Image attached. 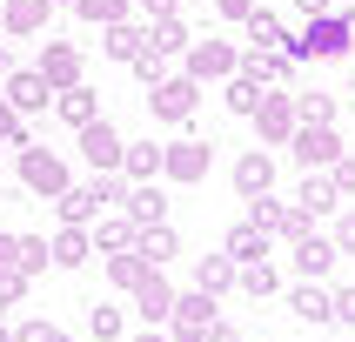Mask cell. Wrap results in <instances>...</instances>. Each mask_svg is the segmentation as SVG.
<instances>
[{"label":"cell","mask_w":355,"mask_h":342,"mask_svg":"<svg viewBox=\"0 0 355 342\" xmlns=\"http://www.w3.org/2000/svg\"><path fill=\"white\" fill-rule=\"evenodd\" d=\"M195 289H201V296H228V289H235V262H228V255H221V248H215V255H195Z\"/></svg>","instance_id":"obj_25"},{"label":"cell","mask_w":355,"mask_h":342,"mask_svg":"<svg viewBox=\"0 0 355 342\" xmlns=\"http://www.w3.org/2000/svg\"><path fill=\"white\" fill-rule=\"evenodd\" d=\"M135 14L141 20H161V14H175V0H135Z\"/></svg>","instance_id":"obj_43"},{"label":"cell","mask_w":355,"mask_h":342,"mask_svg":"<svg viewBox=\"0 0 355 342\" xmlns=\"http://www.w3.org/2000/svg\"><path fill=\"white\" fill-rule=\"evenodd\" d=\"M14 74V47H7V40H0V80Z\"/></svg>","instance_id":"obj_47"},{"label":"cell","mask_w":355,"mask_h":342,"mask_svg":"<svg viewBox=\"0 0 355 342\" xmlns=\"http://www.w3.org/2000/svg\"><path fill=\"white\" fill-rule=\"evenodd\" d=\"M349 47H355V14H349V0L329 7V14H309L302 34L282 40V54H288V60H342Z\"/></svg>","instance_id":"obj_1"},{"label":"cell","mask_w":355,"mask_h":342,"mask_svg":"<svg viewBox=\"0 0 355 342\" xmlns=\"http://www.w3.org/2000/svg\"><path fill=\"white\" fill-rule=\"evenodd\" d=\"M128 342H168V336H155V329H141V336H128Z\"/></svg>","instance_id":"obj_49"},{"label":"cell","mask_w":355,"mask_h":342,"mask_svg":"<svg viewBox=\"0 0 355 342\" xmlns=\"http://www.w3.org/2000/svg\"><path fill=\"white\" fill-rule=\"evenodd\" d=\"M148 47V20H114V27H101V54L107 60H135Z\"/></svg>","instance_id":"obj_20"},{"label":"cell","mask_w":355,"mask_h":342,"mask_svg":"<svg viewBox=\"0 0 355 342\" xmlns=\"http://www.w3.org/2000/svg\"><path fill=\"white\" fill-rule=\"evenodd\" d=\"M288 201H295L309 221H322V215H336V208H342V195L329 188V175H302V188H295Z\"/></svg>","instance_id":"obj_21"},{"label":"cell","mask_w":355,"mask_h":342,"mask_svg":"<svg viewBox=\"0 0 355 342\" xmlns=\"http://www.w3.org/2000/svg\"><path fill=\"white\" fill-rule=\"evenodd\" d=\"M0 108H7V101H0Z\"/></svg>","instance_id":"obj_52"},{"label":"cell","mask_w":355,"mask_h":342,"mask_svg":"<svg viewBox=\"0 0 355 342\" xmlns=\"http://www.w3.org/2000/svg\"><path fill=\"white\" fill-rule=\"evenodd\" d=\"M295 121H336V94H295Z\"/></svg>","instance_id":"obj_38"},{"label":"cell","mask_w":355,"mask_h":342,"mask_svg":"<svg viewBox=\"0 0 355 342\" xmlns=\"http://www.w3.org/2000/svg\"><path fill=\"white\" fill-rule=\"evenodd\" d=\"M288 309H295V322L322 329V322H329V282H295V289H288Z\"/></svg>","instance_id":"obj_24"},{"label":"cell","mask_w":355,"mask_h":342,"mask_svg":"<svg viewBox=\"0 0 355 342\" xmlns=\"http://www.w3.org/2000/svg\"><path fill=\"white\" fill-rule=\"evenodd\" d=\"M14 262H20V275H40L47 268V235H14Z\"/></svg>","instance_id":"obj_35"},{"label":"cell","mask_w":355,"mask_h":342,"mask_svg":"<svg viewBox=\"0 0 355 342\" xmlns=\"http://www.w3.org/2000/svg\"><path fill=\"white\" fill-rule=\"evenodd\" d=\"M47 108H54V114L67 121V128H87V121L101 114V94H94V87H87V80H74V87H60V94L47 101Z\"/></svg>","instance_id":"obj_19"},{"label":"cell","mask_w":355,"mask_h":342,"mask_svg":"<svg viewBox=\"0 0 355 342\" xmlns=\"http://www.w3.org/2000/svg\"><path fill=\"white\" fill-rule=\"evenodd\" d=\"M288 255H295V275L302 282H322V275H329V268H336V241H329V235H315V228H309V235H302V241H288Z\"/></svg>","instance_id":"obj_16"},{"label":"cell","mask_w":355,"mask_h":342,"mask_svg":"<svg viewBox=\"0 0 355 342\" xmlns=\"http://www.w3.org/2000/svg\"><path fill=\"white\" fill-rule=\"evenodd\" d=\"M302 60H288L282 47H241V74H255L261 87H288Z\"/></svg>","instance_id":"obj_14"},{"label":"cell","mask_w":355,"mask_h":342,"mask_svg":"<svg viewBox=\"0 0 355 342\" xmlns=\"http://www.w3.org/2000/svg\"><path fill=\"white\" fill-rule=\"evenodd\" d=\"M87 336L94 342H128V316H121L114 302H94L87 309Z\"/></svg>","instance_id":"obj_32"},{"label":"cell","mask_w":355,"mask_h":342,"mask_svg":"<svg viewBox=\"0 0 355 342\" xmlns=\"http://www.w3.org/2000/svg\"><path fill=\"white\" fill-rule=\"evenodd\" d=\"M74 14L87 20V27H114V20H128L135 7H128V0H74Z\"/></svg>","instance_id":"obj_34"},{"label":"cell","mask_w":355,"mask_h":342,"mask_svg":"<svg viewBox=\"0 0 355 342\" xmlns=\"http://www.w3.org/2000/svg\"><path fill=\"white\" fill-rule=\"evenodd\" d=\"M248 121L261 128V148H282V141L302 128V121H295V94H288V87H261V101H255Z\"/></svg>","instance_id":"obj_8"},{"label":"cell","mask_w":355,"mask_h":342,"mask_svg":"<svg viewBox=\"0 0 355 342\" xmlns=\"http://www.w3.org/2000/svg\"><path fill=\"white\" fill-rule=\"evenodd\" d=\"M208 342H241V329H235V322H215V329H208Z\"/></svg>","instance_id":"obj_45"},{"label":"cell","mask_w":355,"mask_h":342,"mask_svg":"<svg viewBox=\"0 0 355 342\" xmlns=\"http://www.w3.org/2000/svg\"><path fill=\"white\" fill-rule=\"evenodd\" d=\"M329 241H336V255H355V208L336 215V235H329Z\"/></svg>","instance_id":"obj_42"},{"label":"cell","mask_w":355,"mask_h":342,"mask_svg":"<svg viewBox=\"0 0 355 342\" xmlns=\"http://www.w3.org/2000/svg\"><path fill=\"white\" fill-rule=\"evenodd\" d=\"M0 101H7L14 114H40V108L54 101V87L40 80V67H14V74L0 80Z\"/></svg>","instance_id":"obj_10"},{"label":"cell","mask_w":355,"mask_h":342,"mask_svg":"<svg viewBox=\"0 0 355 342\" xmlns=\"http://www.w3.org/2000/svg\"><path fill=\"white\" fill-rule=\"evenodd\" d=\"M208 161H215V148L201 135H181L161 148V181H181V188H195V181H208Z\"/></svg>","instance_id":"obj_4"},{"label":"cell","mask_w":355,"mask_h":342,"mask_svg":"<svg viewBox=\"0 0 355 342\" xmlns=\"http://www.w3.org/2000/svg\"><path fill=\"white\" fill-rule=\"evenodd\" d=\"M195 108H201V80H195V74H168V80H155V87H148V114L168 121V128L195 121Z\"/></svg>","instance_id":"obj_2"},{"label":"cell","mask_w":355,"mask_h":342,"mask_svg":"<svg viewBox=\"0 0 355 342\" xmlns=\"http://www.w3.org/2000/svg\"><path fill=\"white\" fill-rule=\"evenodd\" d=\"M235 289H241V296H275V289H282V275H275V262H268V255H261V262H241V268H235Z\"/></svg>","instance_id":"obj_30"},{"label":"cell","mask_w":355,"mask_h":342,"mask_svg":"<svg viewBox=\"0 0 355 342\" xmlns=\"http://www.w3.org/2000/svg\"><path fill=\"white\" fill-rule=\"evenodd\" d=\"M47 20H54V0H0V34H14V40L47 34Z\"/></svg>","instance_id":"obj_11"},{"label":"cell","mask_w":355,"mask_h":342,"mask_svg":"<svg viewBox=\"0 0 355 342\" xmlns=\"http://www.w3.org/2000/svg\"><path fill=\"white\" fill-rule=\"evenodd\" d=\"M148 268H155V262H141L135 248H121V255H107V282H114L121 296H128V289H135V282L148 275Z\"/></svg>","instance_id":"obj_33"},{"label":"cell","mask_w":355,"mask_h":342,"mask_svg":"<svg viewBox=\"0 0 355 342\" xmlns=\"http://www.w3.org/2000/svg\"><path fill=\"white\" fill-rule=\"evenodd\" d=\"M235 67H241L235 40H188V54H181V74H195L201 87H208V80H228Z\"/></svg>","instance_id":"obj_6"},{"label":"cell","mask_w":355,"mask_h":342,"mask_svg":"<svg viewBox=\"0 0 355 342\" xmlns=\"http://www.w3.org/2000/svg\"><path fill=\"white\" fill-rule=\"evenodd\" d=\"M221 255L235 262V268H241V262H261V255H268V235H261L255 221H235V228L221 235Z\"/></svg>","instance_id":"obj_23"},{"label":"cell","mask_w":355,"mask_h":342,"mask_svg":"<svg viewBox=\"0 0 355 342\" xmlns=\"http://www.w3.org/2000/svg\"><path fill=\"white\" fill-rule=\"evenodd\" d=\"M54 7H74V0H54Z\"/></svg>","instance_id":"obj_51"},{"label":"cell","mask_w":355,"mask_h":342,"mask_svg":"<svg viewBox=\"0 0 355 342\" xmlns=\"http://www.w3.org/2000/svg\"><path fill=\"white\" fill-rule=\"evenodd\" d=\"M14 342H60V329L47 316H27V322H14Z\"/></svg>","instance_id":"obj_40"},{"label":"cell","mask_w":355,"mask_h":342,"mask_svg":"<svg viewBox=\"0 0 355 342\" xmlns=\"http://www.w3.org/2000/svg\"><path fill=\"white\" fill-rule=\"evenodd\" d=\"M128 296H135V316L155 329V322H168V309H175V282L161 275V268H148V275H141Z\"/></svg>","instance_id":"obj_13"},{"label":"cell","mask_w":355,"mask_h":342,"mask_svg":"<svg viewBox=\"0 0 355 342\" xmlns=\"http://www.w3.org/2000/svg\"><path fill=\"white\" fill-rule=\"evenodd\" d=\"M221 322L215 296H175V309H168V342H208V329Z\"/></svg>","instance_id":"obj_5"},{"label":"cell","mask_w":355,"mask_h":342,"mask_svg":"<svg viewBox=\"0 0 355 342\" xmlns=\"http://www.w3.org/2000/svg\"><path fill=\"white\" fill-rule=\"evenodd\" d=\"M322 175H329V188H336V195H342V201H349V195H355V155H349V148H342V155H336V161H329V168H322Z\"/></svg>","instance_id":"obj_36"},{"label":"cell","mask_w":355,"mask_h":342,"mask_svg":"<svg viewBox=\"0 0 355 342\" xmlns=\"http://www.w3.org/2000/svg\"><path fill=\"white\" fill-rule=\"evenodd\" d=\"M34 67H40V80L60 94V87H74V80H80V47H74V40H40V60H34Z\"/></svg>","instance_id":"obj_12"},{"label":"cell","mask_w":355,"mask_h":342,"mask_svg":"<svg viewBox=\"0 0 355 342\" xmlns=\"http://www.w3.org/2000/svg\"><path fill=\"white\" fill-rule=\"evenodd\" d=\"M282 148L302 161V175H322V168L342 155V135H336V121H302V128L282 141Z\"/></svg>","instance_id":"obj_3"},{"label":"cell","mask_w":355,"mask_h":342,"mask_svg":"<svg viewBox=\"0 0 355 342\" xmlns=\"http://www.w3.org/2000/svg\"><path fill=\"white\" fill-rule=\"evenodd\" d=\"M60 342H67V336H60Z\"/></svg>","instance_id":"obj_53"},{"label":"cell","mask_w":355,"mask_h":342,"mask_svg":"<svg viewBox=\"0 0 355 342\" xmlns=\"http://www.w3.org/2000/svg\"><path fill=\"white\" fill-rule=\"evenodd\" d=\"M20 181H27V195H47V201H54V195H60V188H67L74 175H67V161H60L54 148L27 141V148H20Z\"/></svg>","instance_id":"obj_7"},{"label":"cell","mask_w":355,"mask_h":342,"mask_svg":"<svg viewBox=\"0 0 355 342\" xmlns=\"http://www.w3.org/2000/svg\"><path fill=\"white\" fill-rule=\"evenodd\" d=\"M248 7H255V0H215V14H221V20H241Z\"/></svg>","instance_id":"obj_44"},{"label":"cell","mask_w":355,"mask_h":342,"mask_svg":"<svg viewBox=\"0 0 355 342\" xmlns=\"http://www.w3.org/2000/svg\"><path fill=\"white\" fill-rule=\"evenodd\" d=\"M329 7H342V0H302V14H329Z\"/></svg>","instance_id":"obj_48"},{"label":"cell","mask_w":355,"mask_h":342,"mask_svg":"<svg viewBox=\"0 0 355 342\" xmlns=\"http://www.w3.org/2000/svg\"><path fill=\"white\" fill-rule=\"evenodd\" d=\"M0 268H20L14 262V235H0Z\"/></svg>","instance_id":"obj_46"},{"label":"cell","mask_w":355,"mask_h":342,"mask_svg":"<svg viewBox=\"0 0 355 342\" xmlns=\"http://www.w3.org/2000/svg\"><path fill=\"white\" fill-rule=\"evenodd\" d=\"M235 27H241V40H248V47H282V40H288V27H282V14H268L261 0H255V7H248L241 20H235Z\"/></svg>","instance_id":"obj_22"},{"label":"cell","mask_w":355,"mask_h":342,"mask_svg":"<svg viewBox=\"0 0 355 342\" xmlns=\"http://www.w3.org/2000/svg\"><path fill=\"white\" fill-rule=\"evenodd\" d=\"M128 67L141 74V87H155V80H168V54H155V47H141V54L128 60Z\"/></svg>","instance_id":"obj_37"},{"label":"cell","mask_w":355,"mask_h":342,"mask_svg":"<svg viewBox=\"0 0 355 342\" xmlns=\"http://www.w3.org/2000/svg\"><path fill=\"white\" fill-rule=\"evenodd\" d=\"M121 175L128 181H161V148L155 141H128L121 148Z\"/></svg>","instance_id":"obj_28"},{"label":"cell","mask_w":355,"mask_h":342,"mask_svg":"<svg viewBox=\"0 0 355 342\" xmlns=\"http://www.w3.org/2000/svg\"><path fill=\"white\" fill-rule=\"evenodd\" d=\"M221 101H228V114H241V121H248V114H255V101H261V80L235 67V74L221 80Z\"/></svg>","instance_id":"obj_31"},{"label":"cell","mask_w":355,"mask_h":342,"mask_svg":"<svg viewBox=\"0 0 355 342\" xmlns=\"http://www.w3.org/2000/svg\"><path fill=\"white\" fill-rule=\"evenodd\" d=\"M74 135H80V155H87V168H94V175L121 168V148H128V141H121V128H114L107 114H94L87 128H74Z\"/></svg>","instance_id":"obj_9"},{"label":"cell","mask_w":355,"mask_h":342,"mask_svg":"<svg viewBox=\"0 0 355 342\" xmlns=\"http://www.w3.org/2000/svg\"><path fill=\"white\" fill-rule=\"evenodd\" d=\"M275 188V155L268 148H248V155H235V195L241 201H255Z\"/></svg>","instance_id":"obj_17"},{"label":"cell","mask_w":355,"mask_h":342,"mask_svg":"<svg viewBox=\"0 0 355 342\" xmlns=\"http://www.w3.org/2000/svg\"><path fill=\"white\" fill-rule=\"evenodd\" d=\"M47 262H54V268H87V262H94V235L74 228V221H60L54 235H47Z\"/></svg>","instance_id":"obj_15"},{"label":"cell","mask_w":355,"mask_h":342,"mask_svg":"<svg viewBox=\"0 0 355 342\" xmlns=\"http://www.w3.org/2000/svg\"><path fill=\"white\" fill-rule=\"evenodd\" d=\"M27 282H34V275H20V268H0V309H20V302H27Z\"/></svg>","instance_id":"obj_39"},{"label":"cell","mask_w":355,"mask_h":342,"mask_svg":"<svg viewBox=\"0 0 355 342\" xmlns=\"http://www.w3.org/2000/svg\"><path fill=\"white\" fill-rule=\"evenodd\" d=\"M121 215L135 221V228H148V221H168V195H161V181H128Z\"/></svg>","instance_id":"obj_18"},{"label":"cell","mask_w":355,"mask_h":342,"mask_svg":"<svg viewBox=\"0 0 355 342\" xmlns=\"http://www.w3.org/2000/svg\"><path fill=\"white\" fill-rule=\"evenodd\" d=\"M0 342H14V329H7V322H0Z\"/></svg>","instance_id":"obj_50"},{"label":"cell","mask_w":355,"mask_h":342,"mask_svg":"<svg viewBox=\"0 0 355 342\" xmlns=\"http://www.w3.org/2000/svg\"><path fill=\"white\" fill-rule=\"evenodd\" d=\"M87 235H94V255H121V248H135V235H141V228H135L128 215H101Z\"/></svg>","instance_id":"obj_27"},{"label":"cell","mask_w":355,"mask_h":342,"mask_svg":"<svg viewBox=\"0 0 355 342\" xmlns=\"http://www.w3.org/2000/svg\"><path fill=\"white\" fill-rule=\"evenodd\" d=\"M188 40H195V34H188V27H181L175 14H161V20H148V47H155V54H168V60H181V54H188Z\"/></svg>","instance_id":"obj_29"},{"label":"cell","mask_w":355,"mask_h":342,"mask_svg":"<svg viewBox=\"0 0 355 342\" xmlns=\"http://www.w3.org/2000/svg\"><path fill=\"white\" fill-rule=\"evenodd\" d=\"M135 255H141V262H155V268H161V262H175V255H181V235L168 228V221H148V228L135 235Z\"/></svg>","instance_id":"obj_26"},{"label":"cell","mask_w":355,"mask_h":342,"mask_svg":"<svg viewBox=\"0 0 355 342\" xmlns=\"http://www.w3.org/2000/svg\"><path fill=\"white\" fill-rule=\"evenodd\" d=\"M329 322L355 329V289H329Z\"/></svg>","instance_id":"obj_41"}]
</instances>
